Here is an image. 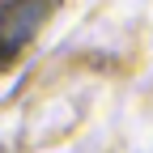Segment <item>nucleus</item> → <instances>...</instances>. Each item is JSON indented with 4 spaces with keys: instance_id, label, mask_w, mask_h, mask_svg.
Instances as JSON below:
<instances>
[{
    "instance_id": "f257e3e1",
    "label": "nucleus",
    "mask_w": 153,
    "mask_h": 153,
    "mask_svg": "<svg viewBox=\"0 0 153 153\" xmlns=\"http://www.w3.org/2000/svg\"><path fill=\"white\" fill-rule=\"evenodd\" d=\"M47 22V0H9L0 9V68L38 34Z\"/></svg>"
}]
</instances>
